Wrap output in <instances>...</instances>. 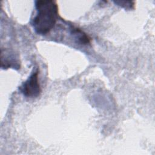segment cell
<instances>
[{
    "instance_id": "obj_2",
    "label": "cell",
    "mask_w": 155,
    "mask_h": 155,
    "mask_svg": "<svg viewBox=\"0 0 155 155\" xmlns=\"http://www.w3.org/2000/svg\"><path fill=\"white\" fill-rule=\"evenodd\" d=\"M38 70H35L30 76L20 87L19 90L27 97H36L40 95L41 88L38 79Z\"/></svg>"
},
{
    "instance_id": "obj_4",
    "label": "cell",
    "mask_w": 155,
    "mask_h": 155,
    "mask_svg": "<svg viewBox=\"0 0 155 155\" xmlns=\"http://www.w3.org/2000/svg\"><path fill=\"white\" fill-rule=\"evenodd\" d=\"M71 33L74 36L75 38L82 44H87L90 42V38L83 31L78 28L73 27L71 29Z\"/></svg>"
},
{
    "instance_id": "obj_1",
    "label": "cell",
    "mask_w": 155,
    "mask_h": 155,
    "mask_svg": "<svg viewBox=\"0 0 155 155\" xmlns=\"http://www.w3.org/2000/svg\"><path fill=\"white\" fill-rule=\"evenodd\" d=\"M37 13L32 21V25L36 33L45 35L54 27L58 16V6L51 0L35 1Z\"/></svg>"
},
{
    "instance_id": "obj_3",
    "label": "cell",
    "mask_w": 155,
    "mask_h": 155,
    "mask_svg": "<svg viewBox=\"0 0 155 155\" xmlns=\"http://www.w3.org/2000/svg\"><path fill=\"white\" fill-rule=\"evenodd\" d=\"M1 67L2 68H8L10 67L19 68V63L15 58L12 54L5 55L1 52Z\"/></svg>"
},
{
    "instance_id": "obj_5",
    "label": "cell",
    "mask_w": 155,
    "mask_h": 155,
    "mask_svg": "<svg viewBox=\"0 0 155 155\" xmlns=\"http://www.w3.org/2000/svg\"><path fill=\"white\" fill-rule=\"evenodd\" d=\"M118 5L125 8V9H132L134 8V3L133 1H117L114 2Z\"/></svg>"
}]
</instances>
